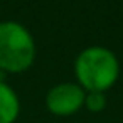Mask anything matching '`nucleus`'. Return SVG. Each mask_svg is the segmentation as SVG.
<instances>
[{"mask_svg":"<svg viewBox=\"0 0 123 123\" xmlns=\"http://www.w3.org/2000/svg\"><path fill=\"white\" fill-rule=\"evenodd\" d=\"M78 84L88 91L105 93L120 76V62L113 51L103 46H89L83 49L74 62Z\"/></svg>","mask_w":123,"mask_h":123,"instance_id":"f257e3e1","label":"nucleus"},{"mask_svg":"<svg viewBox=\"0 0 123 123\" xmlns=\"http://www.w3.org/2000/svg\"><path fill=\"white\" fill-rule=\"evenodd\" d=\"M36 59L32 34L19 22H0V71L24 73Z\"/></svg>","mask_w":123,"mask_h":123,"instance_id":"f03ea898","label":"nucleus"},{"mask_svg":"<svg viewBox=\"0 0 123 123\" xmlns=\"http://www.w3.org/2000/svg\"><path fill=\"white\" fill-rule=\"evenodd\" d=\"M86 91L78 83H59L47 91L46 106L57 116H69L84 106Z\"/></svg>","mask_w":123,"mask_h":123,"instance_id":"7ed1b4c3","label":"nucleus"},{"mask_svg":"<svg viewBox=\"0 0 123 123\" xmlns=\"http://www.w3.org/2000/svg\"><path fill=\"white\" fill-rule=\"evenodd\" d=\"M20 113V101L14 88L0 81V123H14Z\"/></svg>","mask_w":123,"mask_h":123,"instance_id":"20e7f679","label":"nucleus"},{"mask_svg":"<svg viewBox=\"0 0 123 123\" xmlns=\"http://www.w3.org/2000/svg\"><path fill=\"white\" fill-rule=\"evenodd\" d=\"M84 106L89 111H93V113H98V111L105 110V106H106V96H105V93L88 91L86 96H84Z\"/></svg>","mask_w":123,"mask_h":123,"instance_id":"39448f33","label":"nucleus"}]
</instances>
